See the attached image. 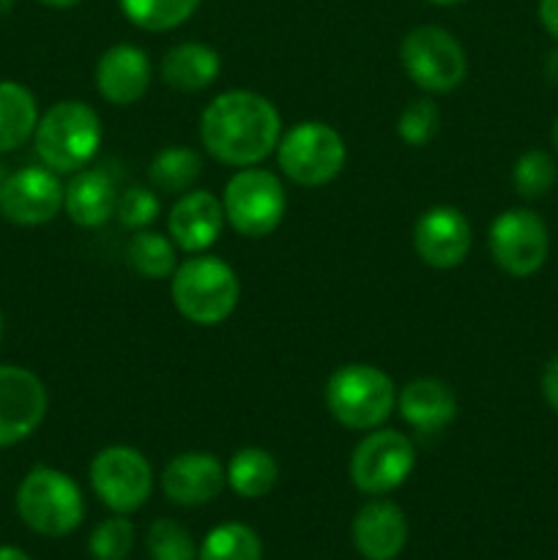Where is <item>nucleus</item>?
Wrapping results in <instances>:
<instances>
[{"mask_svg":"<svg viewBox=\"0 0 558 560\" xmlns=\"http://www.w3.org/2000/svg\"><path fill=\"white\" fill-rule=\"evenodd\" d=\"M282 115L255 91H224L202 109L200 140L217 162L230 167H255L277 151Z\"/></svg>","mask_w":558,"mask_h":560,"instance_id":"nucleus-1","label":"nucleus"},{"mask_svg":"<svg viewBox=\"0 0 558 560\" xmlns=\"http://www.w3.org/2000/svg\"><path fill=\"white\" fill-rule=\"evenodd\" d=\"M33 145L44 167L53 173H80L93 162L102 145V120L91 104L66 98L38 115Z\"/></svg>","mask_w":558,"mask_h":560,"instance_id":"nucleus-2","label":"nucleus"},{"mask_svg":"<svg viewBox=\"0 0 558 560\" xmlns=\"http://www.w3.org/2000/svg\"><path fill=\"white\" fill-rule=\"evenodd\" d=\"M175 310L195 326H219L235 312L241 299L239 273L213 255H189L170 282Z\"/></svg>","mask_w":558,"mask_h":560,"instance_id":"nucleus-3","label":"nucleus"},{"mask_svg":"<svg viewBox=\"0 0 558 560\" xmlns=\"http://www.w3.org/2000/svg\"><path fill=\"white\" fill-rule=\"evenodd\" d=\"M326 408L342 427L372 432L383 427L397 405V388L383 370L372 364H345L326 383Z\"/></svg>","mask_w":558,"mask_h":560,"instance_id":"nucleus-4","label":"nucleus"},{"mask_svg":"<svg viewBox=\"0 0 558 560\" xmlns=\"http://www.w3.org/2000/svg\"><path fill=\"white\" fill-rule=\"evenodd\" d=\"M16 514L36 534L60 539L80 528L85 517V501L69 474L38 465L16 490Z\"/></svg>","mask_w":558,"mask_h":560,"instance_id":"nucleus-5","label":"nucleus"},{"mask_svg":"<svg viewBox=\"0 0 558 560\" xmlns=\"http://www.w3.org/2000/svg\"><path fill=\"white\" fill-rule=\"evenodd\" d=\"M277 162L284 178L315 189L326 186L342 173L348 162V148L342 135L323 120H304L282 131L277 145Z\"/></svg>","mask_w":558,"mask_h":560,"instance_id":"nucleus-6","label":"nucleus"},{"mask_svg":"<svg viewBox=\"0 0 558 560\" xmlns=\"http://www.w3.org/2000/svg\"><path fill=\"white\" fill-rule=\"evenodd\" d=\"M224 222L244 238H266L282 224L288 195L271 170L241 167L222 195Z\"/></svg>","mask_w":558,"mask_h":560,"instance_id":"nucleus-7","label":"nucleus"},{"mask_svg":"<svg viewBox=\"0 0 558 560\" xmlns=\"http://www.w3.org/2000/svg\"><path fill=\"white\" fill-rule=\"evenodd\" d=\"M403 69L421 91L452 93L468 74V55L446 27L419 25L405 33L399 44Z\"/></svg>","mask_w":558,"mask_h":560,"instance_id":"nucleus-8","label":"nucleus"},{"mask_svg":"<svg viewBox=\"0 0 558 560\" xmlns=\"http://www.w3.org/2000/svg\"><path fill=\"white\" fill-rule=\"evenodd\" d=\"M416 465L414 443L397 430H372L361 438L350 457V479L364 495H388L410 476Z\"/></svg>","mask_w":558,"mask_h":560,"instance_id":"nucleus-9","label":"nucleus"},{"mask_svg":"<svg viewBox=\"0 0 558 560\" xmlns=\"http://www.w3.org/2000/svg\"><path fill=\"white\" fill-rule=\"evenodd\" d=\"M91 487L115 514H131L151 498V463L131 446H107L93 457Z\"/></svg>","mask_w":558,"mask_h":560,"instance_id":"nucleus-10","label":"nucleus"},{"mask_svg":"<svg viewBox=\"0 0 558 560\" xmlns=\"http://www.w3.org/2000/svg\"><path fill=\"white\" fill-rule=\"evenodd\" d=\"M487 246L501 271L509 277H531L539 271L547 260L550 235L545 222L528 208H509L501 217L492 219Z\"/></svg>","mask_w":558,"mask_h":560,"instance_id":"nucleus-11","label":"nucleus"},{"mask_svg":"<svg viewBox=\"0 0 558 560\" xmlns=\"http://www.w3.org/2000/svg\"><path fill=\"white\" fill-rule=\"evenodd\" d=\"M47 386L25 366L0 364V448L31 438L47 416Z\"/></svg>","mask_w":558,"mask_h":560,"instance_id":"nucleus-12","label":"nucleus"},{"mask_svg":"<svg viewBox=\"0 0 558 560\" xmlns=\"http://www.w3.org/2000/svg\"><path fill=\"white\" fill-rule=\"evenodd\" d=\"M63 189L58 173L49 167H22L5 178L0 191V213L20 228H38L53 222L63 208Z\"/></svg>","mask_w":558,"mask_h":560,"instance_id":"nucleus-13","label":"nucleus"},{"mask_svg":"<svg viewBox=\"0 0 558 560\" xmlns=\"http://www.w3.org/2000/svg\"><path fill=\"white\" fill-rule=\"evenodd\" d=\"M470 224L463 211L452 206L427 208L414 228V249L430 268H449L463 266L470 252Z\"/></svg>","mask_w":558,"mask_h":560,"instance_id":"nucleus-14","label":"nucleus"},{"mask_svg":"<svg viewBox=\"0 0 558 560\" xmlns=\"http://www.w3.org/2000/svg\"><path fill=\"white\" fill-rule=\"evenodd\" d=\"M224 228V208L217 195L206 189L184 191L170 208V241L186 255H202L219 241Z\"/></svg>","mask_w":558,"mask_h":560,"instance_id":"nucleus-15","label":"nucleus"},{"mask_svg":"<svg viewBox=\"0 0 558 560\" xmlns=\"http://www.w3.org/2000/svg\"><path fill=\"white\" fill-rule=\"evenodd\" d=\"M228 485L222 463L208 452H184L162 470V492L175 506H202Z\"/></svg>","mask_w":558,"mask_h":560,"instance_id":"nucleus-16","label":"nucleus"},{"mask_svg":"<svg viewBox=\"0 0 558 560\" xmlns=\"http://www.w3.org/2000/svg\"><path fill=\"white\" fill-rule=\"evenodd\" d=\"M96 91L115 107L137 104L151 85V60L135 44H115L96 63Z\"/></svg>","mask_w":558,"mask_h":560,"instance_id":"nucleus-17","label":"nucleus"},{"mask_svg":"<svg viewBox=\"0 0 558 560\" xmlns=\"http://www.w3.org/2000/svg\"><path fill=\"white\" fill-rule=\"evenodd\" d=\"M408 541V520L392 501H372L353 520V545L367 560H394Z\"/></svg>","mask_w":558,"mask_h":560,"instance_id":"nucleus-18","label":"nucleus"},{"mask_svg":"<svg viewBox=\"0 0 558 560\" xmlns=\"http://www.w3.org/2000/svg\"><path fill=\"white\" fill-rule=\"evenodd\" d=\"M397 410L405 424L430 435L452 424L457 416V397L452 386L438 377H416L397 394Z\"/></svg>","mask_w":558,"mask_h":560,"instance_id":"nucleus-19","label":"nucleus"},{"mask_svg":"<svg viewBox=\"0 0 558 560\" xmlns=\"http://www.w3.org/2000/svg\"><path fill=\"white\" fill-rule=\"evenodd\" d=\"M118 189L104 170H80L63 189V211L77 228H102L115 217Z\"/></svg>","mask_w":558,"mask_h":560,"instance_id":"nucleus-20","label":"nucleus"},{"mask_svg":"<svg viewBox=\"0 0 558 560\" xmlns=\"http://www.w3.org/2000/svg\"><path fill=\"white\" fill-rule=\"evenodd\" d=\"M222 71V60L213 47L202 42H181L164 52L159 74L173 91L197 93L206 91Z\"/></svg>","mask_w":558,"mask_h":560,"instance_id":"nucleus-21","label":"nucleus"},{"mask_svg":"<svg viewBox=\"0 0 558 560\" xmlns=\"http://www.w3.org/2000/svg\"><path fill=\"white\" fill-rule=\"evenodd\" d=\"M38 126L36 96L14 80H0V153L25 145Z\"/></svg>","mask_w":558,"mask_h":560,"instance_id":"nucleus-22","label":"nucleus"},{"mask_svg":"<svg viewBox=\"0 0 558 560\" xmlns=\"http://www.w3.org/2000/svg\"><path fill=\"white\" fill-rule=\"evenodd\" d=\"M224 476H228V487L235 495L255 501V498L268 495L274 490L279 479V465L274 454L266 452V448L246 446L230 457Z\"/></svg>","mask_w":558,"mask_h":560,"instance_id":"nucleus-23","label":"nucleus"},{"mask_svg":"<svg viewBox=\"0 0 558 560\" xmlns=\"http://www.w3.org/2000/svg\"><path fill=\"white\" fill-rule=\"evenodd\" d=\"M126 262L142 279H167L178 268V246L153 230H135L126 244Z\"/></svg>","mask_w":558,"mask_h":560,"instance_id":"nucleus-24","label":"nucleus"},{"mask_svg":"<svg viewBox=\"0 0 558 560\" xmlns=\"http://www.w3.org/2000/svg\"><path fill=\"white\" fill-rule=\"evenodd\" d=\"M202 175V156L189 145H170L153 156L148 167V180L153 189L170 191V195H184L191 189Z\"/></svg>","mask_w":558,"mask_h":560,"instance_id":"nucleus-25","label":"nucleus"},{"mask_svg":"<svg viewBox=\"0 0 558 560\" xmlns=\"http://www.w3.org/2000/svg\"><path fill=\"white\" fill-rule=\"evenodd\" d=\"M120 11L135 27L148 33L175 31L197 11L200 0H118Z\"/></svg>","mask_w":558,"mask_h":560,"instance_id":"nucleus-26","label":"nucleus"},{"mask_svg":"<svg viewBox=\"0 0 558 560\" xmlns=\"http://www.w3.org/2000/svg\"><path fill=\"white\" fill-rule=\"evenodd\" d=\"M260 536L244 523H224L208 530L202 539L197 560H260Z\"/></svg>","mask_w":558,"mask_h":560,"instance_id":"nucleus-27","label":"nucleus"},{"mask_svg":"<svg viewBox=\"0 0 558 560\" xmlns=\"http://www.w3.org/2000/svg\"><path fill=\"white\" fill-rule=\"evenodd\" d=\"M556 162H553L550 153L539 151V148L525 151L512 167V184L518 189V195L525 197V200H536V197L547 195L553 189V184H556Z\"/></svg>","mask_w":558,"mask_h":560,"instance_id":"nucleus-28","label":"nucleus"},{"mask_svg":"<svg viewBox=\"0 0 558 560\" xmlns=\"http://www.w3.org/2000/svg\"><path fill=\"white\" fill-rule=\"evenodd\" d=\"M131 547H135V525L124 514L98 523L88 539V550L96 560H126Z\"/></svg>","mask_w":558,"mask_h":560,"instance_id":"nucleus-29","label":"nucleus"},{"mask_svg":"<svg viewBox=\"0 0 558 560\" xmlns=\"http://www.w3.org/2000/svg\"><path fill=\"white\" fill-rule=\"evenodd\" d=\"M146 545L153 560H197L195 539L175 520H156L148 528Z\"/></svg>","mask_w":558,"mask_h":560,"instance_id":"nucleus-30","label":"nucleus"},{"mask_svg":"<svg viewBox=\"0 0 558 560\" xmlns=\"http://www.w3.org/2000/svg\"><path fill=\"white\" fill-rule=\"evenodd\" d=\"M438 124H441V113H438L435 104L427 102V98L410 102L397 120L399 140L410 148L427 145L435 137Z\"/></svg>","mask_w":558,"mask_h":560,"instance_id":"nucleus-31","label":"nucleus"},{"mask_svg":"<svg viewBox=\"0 0 558 560\" xmlns=\"http://www.w3.org/2000/svg\"><path fill=\"white\" fill-rule=\"evenodd\" d=\"M159 211H162L159 197L148 186H129L118 195L115 219L129 230H146L148 224L156 222Z\"/></svg>","mask_w":558,"mask_h":560,"instance_id":"nucleus-32","label":"nucleus"},{"mask_svg":"<svg viewBox=\"0 0 558 560\" xmlns=\"http://www.w3.org/2000/svg\"><path fill=\"white\" fill-rule=\"evenodd\" d=\"M542 394H545L553 413L558 416V355H553V359L547 361L545 372H542Z\"/></svg>","mask_w":558,"mask_h":560,"instance_id":"nucleus-33","label":"nucleus"},{"mask_svg":"<svg viewBox=\"0 0 558 560\" xmlns=\"http://www.w3.org/2000/svg\"><path fill=\"white\" fill-rule=\"evenodd\" d=\"M539 22L558 42V0H539Z\"/></svg>","mask_w":558,"mask_h":560,"instance_id":"nucleus-34","label":"nucleus"},{"mask_svg":"<svg viewBox=\"0 0 558 560\" xmlns=\"http://www.w3.org/2000/svg\"><path fill=\"white\" fill-rule=\"evenodd\" d=\"M0 560H31L20 547H9V545H0Z\"/></svg>","mask_w":558,"mask_h":560,"instance_id":"nucleus-35","label":"nucleus"},{"mask_svg":"<svg viewBox=\"0 0 558 560\" xmlns=\"http://www.w3.org/2000/svg\"><path fill=\"white\" fill-rule=\"evenodd\" d=\"M42 5H49V9H71V5H77L80 0H38Z\"/></svg>","mask_w":558,"mask_h":560,"instance_id":"nucleus-36","label":"nucleus"},{"mask_svg":"<svg viewBox=\"0 0 558 560\" xmlns=\"http://www.w3.org/2000/svg\"><path fill=\"white\" fill-rule=\"evenodd\" d=\"M14 3H16V0H0V16L9 14V11L14 9Z\"/></svg>","mask_w":558,"mask_h":560,"instance_id":"nucleus-37","label":"nucleus"},{"mask_svg":"<svg viewBox=\"0 0 558 560\" xmlns=\"http://www.w3.org/2000/svg\"><path fill=\"white\" fill-rule=\"evenodd\" d=\"M427 3H435V5H457V3H465V0H427Z\"/></svg>","mask_w":558,"mask_h":560,"instance_id":"nucleus-38","label":"nucleus"},{"mask_svg":"<svg viewBox=\"0 0 558 560\" xmlns=\"http://www.w3.org/2000/svg\"><path fill=\"white\" fill-rule=\"evenodd\" d=\"M553 148L558 151V118H556V124H553Z\"/></svg>","mask_w":558,"mask_h":560,"instance_id":"nucleus-39","label":"nucleus"},{"mask_svg":"<svg viewBox=\"0 0 558 560\" xmlns=\"http://www.w3.org/2000/svg\"><path fill=\"white\" fill-rule=\"evenodd\" d=\"M5 178H9V173H5V167H3V164H0V191H3Z\"/></svg>","mask_w":558,"mask_h":560,"instance_id":"nucleus-40","label":"nucleus"},{"mask_svg":"<svg viewBox=\"0 0 558 560\" xmlns=\"http://www.w3.org/2000/svg\"><path fill=\"white\" fill-rule=\"evenodd\" d=\"M3 328H5V320H3V312H0V339H3Z\"/></svg>","mask_w":558,"mask_h":560,"instance_id":"nucleus-41","label":"nucleus"}]
</instances>
